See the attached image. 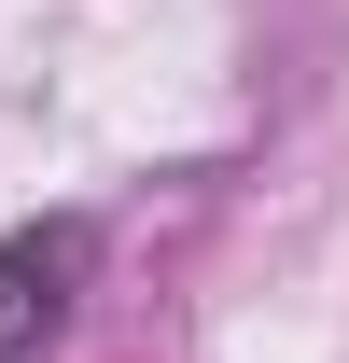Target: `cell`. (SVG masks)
Segmentation results:
<instances>
[{"mask_svg": "<svg viewBox=\"0 0 349 363\" xmlns=\"http://www.w3.org/2000/svg\"><path fill=\"white\" fill-rule=\"evenodd\" d=\"M98 279V210H43V224L0 238V363H56L70 308Z\"/></svg>", "mask_w": 349, "mask_h": 363, "instance_id": "obj_1", "label": "cell"}]
</instances>
